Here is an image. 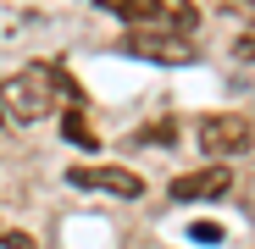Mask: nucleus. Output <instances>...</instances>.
Segmentation results:
<instances>
[{
  "instance_id": "obj_1",
  "label": "nucleus",
  "mask_w": 255,
  "mask_h": 249,
  "mask_svg": "<svg viewBox=\"0 0 255 249\" xmlns=\"http://www.w3.org/2000/svg\"><path fill=\"white\" fill-rule=\"evenodd\" d=\"M56 94H61V78L45 61H33V67H22L0 83V111H6V122H45Z\"/></svg>"
},
{
  "instance_id": "obj_2",
  "label": "nucleus",
  "mask_w": 255,
  "mask_h": 249,
  "mask_svg": "<svg viewBox=\"0 0 255 249\" xmlns=\"http://www.w3.org/2000/svg\"><path fill=\"white\" fill-rule=\"evenodd\" d=\"M106 6L128 28H144V33H189L194 39V22H200L194 0H106Z\"/></svg>"
},
{
  "instance_id": "obj_3",
  "label": "nucleus",
  "mask_w": 255,
  "mask_h": 249,
  "mask_svg": "<svg viewBox=\"0 0 255 249\" xmlns=\"http://www.w3.org/2000/svg\"><path fill=\"white\" fill-rule=\"evenodd\" d=\"M255 144V128L244 116H205L200 122V150L211 155V161H233V155H244Z\"/></svg>"
},
{
  "instance_id": "obj_4",
  "label": "nucleus",
  "mask_w": 255,
  "mask_h": 249,
  "mask_svg": "<svg viewBox=\"0 0 255 249\" xmlns=\"http://www.w3.org/2000/svg\"><path fill=\"white\" fill-rule=\"evenodd\" d=\"M128 50L144 56V61H161V67H183V61H194V39L189 33H144V28H128Z\"/></svg>"
},
{
  "instance_id": "obj_5",
  "label": "nucleus",
  "mask_w": 255,
  "mask_h": 249,
  "mask_svg": "<svg viewBox=\"0 0 255 249\" xmlns=\"http://www.w3.org/2000/svg\"><path fill=\"white\" fill-rule=\"evenodd\" d=\"M228 188H233L228 161H211V166H200V172H183V177L172 183V199H178V205H200V199H222Z\"/></svg>"
},
{
  "instance_id": "obj_6",
  "label": "nucleus",
  "mask_w": 255,
  "mask_h": 249,
  "mask_svg": "<svg viewBox=\"0 0 255 249\" xmlns=\"http://www.w3.org/2000/svg\"><path fill=\"white\" fill-rule=\"evenodd\" d=\"M72 188H100V194H117V199H139L144 183L133 172H122V166H72L67 172Z\"/></svg>"
},
{
  "instance_id": "obj_7",
  "label": "nucleus",
  "mask_w": 255,
  "mask_h": 249,
  "mask_svg": "<svg viewBox=\"0 0 255 249\" xmlns=\"http://www.w3.org/2000/svg\"><path fill=\"white\" fill-rule=\"evenodd\" d=\"M61 128H67V139H72V144H95V133L83 128V116H61Z\"/></svg>"
},
{
  "instance_id": "obj_8",
  "label": "nucleus",
  "mask_w": 255,
  "mask_h": 249,
  "mask_svg": "<svg viewBox=\"0 0 255 249\" xmlns=\"http://www.w3.org/2000/svg\"><path fill=\"white\" fill-rule=\"evenodd\" d=\"M0 249H33L28 233H0Z\"/></svg>"
},
{
  "instance_id": "obj_9",
  "label": "nucleus",
  "mask_w": 255,
  "mask_h": 249,
  "mask_svg": "<svg viewBox=\"0 0 255 249\" xmlns=\"http://www.w3.org/2000/svg\"><path fill=\"white\" fill-rule=\"evenodd\" d=\"M233 11H244V17H255V0H228Z\"/></svg>"
},
{
  "instance_id": "obj_10",
  "label": "nucleus",
  "mask_w": 255,
  "mask_h": 249,
  "mask_svg": "<svg viewBox=\"0 0 255 249\" xmlns=\"http://www.w3.org/2000/svg\"><path fill=\"white\" fill-rule=\"evenodd\" d=\"M0 122H6V111H0Z\"/></svg>"
}]
</instances>
